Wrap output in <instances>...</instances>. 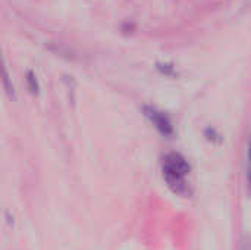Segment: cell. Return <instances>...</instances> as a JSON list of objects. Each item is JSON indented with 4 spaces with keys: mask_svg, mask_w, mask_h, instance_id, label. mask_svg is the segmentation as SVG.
<instances>
[{
    "mask_svg": "<svg viewBox=\"0 0 251 250\" xmlns=\"http://www.w3.org/2000/svg\"><path fill=\"white\" fill-rule=\"evenodd\" d=\"M191 171V167L188 161L176 152H171L165 155L163 164H162V174L163 180L166 181L168 187L179 196H188L191 193L190 183L187 181V177Z\"/></svg>",
    "mask_w": 251,
    "mask_h": 250,
    "instance_id": "cell-1",
    "label": "cell"
},
{
    "mask_svg": "<svg viewBox=\"0 0 251 250\" xmlns=\"http://www.w3.org/2000/svg\"><path fill=\"white\" fill-rule=\"evenodd\" d=\"M144 115L147 116V119L163 134V136H172L174 134V125L171 122V119L160 111H157L156 108H150L146 106L144 108Z\"/></svg>",
    "mask_w": 251,
    "mask_h": 250,
    "instance_id": "cell-2",
    "label": "cell"
},
{
    "mask_svg": "<svg viewBox=\"0 0 251 250\" xmlns=\"http://www.w3.org/2000/svg\"><path fill=\"white\" fill-rule=\"evenodd\" d=\"M26 81H28L29 90H31L32 93H37V91H38V83H37L35 75H34L32 72H28V78H26Z\"/></svg>",
    "mask_w": 251,
    "mask_h": 250,
    "instance_id": "cell-3",
    "label": "cell"
},
{
    "mask_svg": "<svg viewBox=\"0 0 251 250\" xmlns=\"http://www.w3.org/2000/svg\"><path fill=\"white\" fill-rule=\"evenodd\" d=\"M206 136H207V139H209L210 141H213V143H219V141L222 140V137H221L215 130H210V128L206 131Z\"/></svg>",
    "mask_w": 251,
    "mask_h": 250,
    "instance_id": "cell-4",
    "label": "cell"
},
{
    "mask_svg": "<svg viewBox=\"0 0 251 250\" xmlns=\"http://www.w3.org/2000/svg\"><path fill=\"white\" fill-rule=\"evenodd\" d=\"M249 177H250V183H251V144H250V150H249Z\"/></svg>",
    "mask_w": 251,
    "mask_h": 250,
    "instance_id": "cell-5",
    "label": "cell"
}]
</instances>
